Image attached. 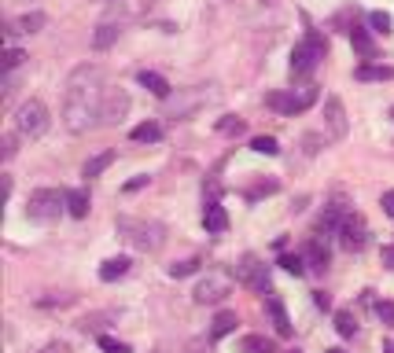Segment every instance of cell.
<instances>
[{
  "label": "cell",
  "instance_id": "cell-19",
  "mask_svg": "<svg viewBox=\"0 0 394 353\" xmlns=\"http://www.w3.org/2000/svg\"><path fill=\"white\" fill-rule=\"evenodd\" d=\"M137 81L147 88L151 96H159V100H166V96L173 93V88H170V81H166L162 74H155V70H140V74H137Z\"/></svg>",
  "mask_w": 394,
  "mask_h": 353
},
{
  "label": "cell",
  "instance_id": "cell-45",
  "mask_svg": "<svg viewBox=\"0 0 394 353\" xmlns=\"http://www.w3.org/2000/svg\"><path fill=\"white\" fill-rule=\"evenodd\" d=\"M383 353H394V342H383Z\"/></svg>",
  "mask_w": 394,
  "mask_h": 353
},
{
  "label": "cell",
  "instance_id": "cell-27",
  "mask_svg": "<svg viewBox=\"0 0 394 353\" xmlns=\"http://www.w3.org/2000/svg\"><path fill=\"white\" fill-rule=\"evenodd\" d=\"M217 132H222V137H239V132L247 129V122L239 118V115H225V118H217V125H214Z\"/></svg>",
  "mask_w": 394,
  "mask_h": 353
},
{
  "label": "cell",
  "instance_id": "cell-39",
  "mask_svg": "<svg viewBox=\"0 0 394 353\" xmlns=\"http://www.w3.org/2000/svg\"><path fill=\"white\" fill-rule=\"evenodd\" d=\"M313 302H317V309H324V313L332 309V295H324V291H313Z\"/></svg>",
  "mask_w": 394,
  "mask_h": 353
},
{
  "label": "cell",
  "instance_id": "cell-1",
  "mask_svg": "<svg viewBox=\"0 0 394 353\" xmlns=\"http://www.w3.org/2000/svg\"><path fill=\"white\" fill-rule=\"evenodd\" d=\"M103 70L96 63H81L71 70L67 85H63V125H67L74 137L89 132L100 125V110H103Z\"/></svg>",
  "mask_w": 394,
  "mask_h": 353
},
{
  "label": "cell",
  "instance_id": "cell-37",
  "mask_svg": "<svg viewBox=\"0 0 394 353\" xmlns=\"http://www.w3.org/2000/svg\"><path fill=\"white\" fill-rule=\"evenodd\" d=\"M276 188H280L276 181H261V184H254V188L247 191V199H251V203H254V199H261V195H273Z\"/></svg>",
  "mask_w": 394,
  "mask_h": 353
},
{
  "label": "cell",
  "instance_id": "cell-21",
  "mask_svg": "<svg viewBox=\"0 0 394 353\" xmlns=\"http://www.w3.org/2000/svg\"><path fill=\"white\" fill-rule=\"evenodd\" d=\"M89 206H93V203H89V191H85V188H71V191H67V214H71V217H78V221L89 217Z\"/></svg>",
  "mask_w": 394,
  "mask_h": 353
},
{
  "label": "cell",
  "instance_id": "cell-7",
  "mask_svg": "<svg viewBox=\"0 0 394 353\" xmlns=\"http://www.w3.org/2000/svg\"><path fill=\"white\" fill-rule=\"evenodd\" d=\"M67 206V191H56V188H37L26 203V217L30 221H41V225H48V221L59 217V210Z\"/></svg>",
  "mask_w": 394,
  "mask_h": 353
},
{
  "label": "cell",
  "instance_id": "cell-46",
  "mask_svg": "<svg viewBox=\"0 0 394 353\" xmlns=\"http://www.w3.org/2000/svg\"><path fill=\"white\" fill-rule=\"evenodd\" d=\"M328 353H346V349H328Z\"/></svg>",
  "mask_w": 394,
  "mask_h": 353
},
{
  "label": "cell",
  "instance_id": "cell-9",
  "mask_svg": "<svg viewBox=\"0 0 394 353\" xmlns=\"http://www.w3.org/2000/svg\"><path fill=\"white\" fill-rule=\"evenodd\" d=\"M368 236H372V232H368V221H365L358 210H350L346 221L339 225V243H343L346 251H354V254H358V251L368 247Z\"/></svg>",
  "mask_w": 394,
  "mask_h": 353
},
{
  "label": "cell",
  "instance_id": "cell-3",
  "mask_svg": "<svg viewBox=\"0 0 394 353\" xmlns=\"http://www.w3.org/2000/svg\"><path fill=\"white\" fill-rule=\"evenodd\" d=\"M217 96H222V88L217 85H192V88H177V96H166L162 100V107H166V118H173V122H188V118H195L203 107H210V103H217Z\"/></svg>",
  "mask_w": 394,
  "mask_h": 353
},
{
  "label": "cell",
  "instance_id": "cell-25",
  "mask_svg": "<svg viewBox=\"0 0 394 353\" xmlns=\"http://www.w3.org/2000/svg\"><path fill=\"white\" fill-rule=\"evenodd\" d=\"M115 159H118V154H115V151H100V154H93V159H89V162H85L81 176H89V181H93V176H100V173H103L107 166H111Z\"/></svg>",
  "mask_w": 394,
  "mask_h": 353
},
{
  "label": "cell",
  "instance_id": "cell-34",
  "mask_svg": "<svg viewBox=\"0 0 394 353\" xmlns=\"http://www.w3.org/2000/svg\"><path fill=\"white\" fill-rule=\"evenodd\" d=\"M23 59H26V52H23V48H8V52H4V59H0V66H4V74H11L15 66H23Z\"/></svg>",
  "mask_w": 394,
  "mask_h": 353
},
{
  "label": "cell",
  "instance_id": "cell-5",
  "mask_svg": "<svg viewBox=\"0 0 394 353\" xmlns=\"http://www.w3.org/2000/svg\"><path fill=\"white\" fill-rule=\"evenodd\" d=\"M48 125H52V118H48V107L41 103V100H26L23 107L15 110V132H19L23 140H37V137H45Z\"/></svg>",
  "mask_w": 394,
  "mask_h": 353
},
{
  "label": "cell",
  "instance_id": "cell-10",
  "mask_svg": "<svg viewBox=\"0 0 394 353\" xmlns=\"http://www.w3.org/2000/svg\"><path fill=\"white\" fill-rule=\"evenodd\" d=\"M232 291V276H225V273H207L199 283H195V302L199 305H214V302H222L225 295Z\"/></svg>",
  "mask_w": 394,
  "mask_h": 353
},
{
  "label": "cell",
  "instance_id": "cell-41",
  "mask_svg": "<svg viewBox=\"0 0 394 353\" xmlns=\"http://www.w3.org/2000/svg\"><path fill=\"white\" fill-rule=\"evenodd\" d=\"M15 140H19V132H8V137H4V159L15 154Z\"/></svg>",
  "mask_w": 394,
  "mask_h": 353
},
{
  "label": "cell",
  "instance_id": "cell-43",
  "mask_svg": "<svg viewBox=\"0 0 394 353\" xmlns=\"http://www.w3.org/2000/svg\"><path fill=\"white\" fill-rule=\"evenodd\" d=\"M383 265H387V269H394V247H383Z\"/></svg>",
  "mask_w": 394,
  "mask_h": 353
},
{
  "label": "cell",
  "instance_id": "cell-49",
  "mask_svg": "<svg viewBox=\"0 0 394 353\" xmlns=\"http://www.w3.org/2000/svg\"><path fill=\"white\" fill-rule=\"evenodd\" d=\"M291 353H302V349H291Z\"/></svg>",
  "mask_w": 394,
  "mask_h": 353
},
{
  "label": "cell",
  "instance_id": "cell-11",
  "mask_svg": "<svg viewBox=\"0 0 394 353\" xmlns=\"http://www.w3.org/2000/svg\"><path fill=\"white\" fill-rule=\"evenodd\" d=\"M346 214H350V203L343 195H336L332 203H328L324 210H321V217H317V236H339V225L346 221Z\"/></svg>",
  "mask_w": 394,
  "mask_h": 353
},
{
  "label": "cell",
  "instance_id": "cell-6",
  "mask_svg": "<svg viewBox=\"0 0 394 353\" xmlns=\"http://www.w3.org/2000/svg\"><path fill=\"white\" fill-rule=\"evenodd\" d=\"M321 100L317 85H302V88H291V93H269L266 96V107L280 110V115H302V110H310L313 103Z\"/></svg>",
  "mask_w": 394,
  "mask_h": 353
},
{
  "label": "cell",
  "instance_id": "cell-36",
  "mask_svg": "<svg viewBox=\"0 0 394 353\" xmlns=\"http://www.w3.org/2000/svg\"><path fill=\"white\" fill-rule=\"evenodd\" d=\"M100 349H103V353H133L125 342H118V339H111V335H100Z\"/></svg>",
  "mask_w": 394,
  "mask_h": 353
},
{
  "label": "cell",
  "instance_id": "cell-30",
  "mask_svg": "<svg viewBox=\"0 0 394 353\" xmlns=\"http://www.w3.org/2000/svg\"><path fill=\"white\" fill-rule=\"evenodd\" d=\"M336 331L343 339H354L358 335V324H354V313H346V309H339L336 313Z\"/></svg>",
  "mask_w": 394,
  "mask_h": 353
},
{
  "label": "cell",
  "instance_id": "cell-24",
  "mask_svg": "<svg viewBox=\"0 0 394 353\" xmlns=\"http://www.w3.org/2000/svg\"><path fill=\"white\" fill-rule=\"evenodd\" d=\"M239 353H276V342L266 335H244L239 339Z\"/></svg>",
  "mask_w": 394,
  "mask_h": 353
},
{
  "label": "cell",
  "instance_id": "cell-15",
  "mask_svg": "<svg viewBox=\"0 0 394 353\" xmlns=\"http://www.w3.org/2000/svg\"><path fill=\"white\" fill-rule=\"evenodd\" d=\"M302 258H306V265H310L313 273H324L328 269V247L321 243V236H313L310 243L302 247Z\"/></svg>",
  "mask_w": 394,
  "mask_h": 353
},
{
  "label": "cell",
  "instance_id": "cell-31",
  "mask_svg": "<svg viewBox=\"0 0 394 353\" xmlns=\"http://www.w3.org/2000/svg\"><path fill=\"white\" fill-rule=\"evenodd\" d=\"M199 265H203L199 258H188V261H173V265H170V276H173V280H181V276H192V273H199Z\"/></svg>",
  "mask_w": 394,
  "mask_h": 353
},
{
  "label": "cell",
  "instance_id": "cell-14",
  "mask_svg": "<svg viewBox=\"0 0 394 353\" xmlns=\"http://www.w3.org/2000/svg\"><path fill=\"white\" fill-rule=\"evenodd\" d=\"M266 313H269V320H273V331L280 339H288L291 335V317H288V309H284V298L276 295V291H269L266 295Z\"/></svg>",
  "mask_w": 394,
  "mask_h": 353
},
{
  "label": "cell",
  "instance_id": "cell-13",
  "mask_svg": "<svg viewBox=\"0 0 394 353\" xmlns=\"http://www.w3.org/2000/svg\"><path fill=\"white\" fill-rule=\"evenodd\" d=\"M324 129H328V137H332V140H343V137H346L350 122H346V107H343L339 96H328V100H324Z\"/></svg>",
  "mask_w": 394,
  "mask_h": 353
},
{
  "label": "cell",
  "instance_id": "cell-12",
  "mask_svg": "<svg viewBox=\"0 0 394 353\" xmlns=\"http://www.w3.org/2000/svg\"><path fill=\"white\" fill-rule=\"evenodd\" d=\"M129 115V93L125 88H107L103 110H100V125H118Z\"/></svg>",
  "mask_w": 394,
  "mask_h": 353
},
{
  "label": "cell",
  "instance_id": "cell-22",
  "mask_svg": "<svg viewBox=\"0 0 394 353\" xmlns=\"http://www.w3.org/2000/svg\"><path fill=\"white\" fill-rule=\"evenodd\" d=\"M236 324H239V317H236V313H229V309H225V313H217V317H214V324H210V342L232 335Z\"/></svg>",
  "mask_w": 394,
  "mask_h": 353
},
{
  "label": "cell",
  "instance_id": "cell-38",
  "mask_svg": "<svg viewBox=\"0 0 394 353\" xmlns=\"http://www.w3.org/2000/svg\"><path fill=\"white\" fill-rule=\"evenodd\" d=\"M380 206H383V214H387V217H394V188H390V191H383Z\"/></svg>",
  "mask_w": 394,
  "mask_h": 353
},
{
  "label": "cell",
  "instance_id": "cell-28",
  "mask_svg": "<svg viewBox=\"0 0 394 353\" xmlns=\"http://www.w3.org/2000/svg\"><path fill=\"white\" fill-rule=\"evenodd\" d=\"M45 11H30V15H23V19H19L15 22V33H37L41 26H45Z\"/></svg>",
  "mask_w": 394,
  "mask_h": 353
},
{
  "label": "cell",
  "instance_id": "cell-8",
  "mask_svg": "<svg viewBox=\"0 0 394 353\" xmlns=\"http://www.w3.org/2000/svg\"><path fill=\"white\" fill-rule=\"evenodd\" d=\"M232 276H236V283L251 287V291L269 295V265L261 261L258 254H244V258H239V261L232 265Z\"/></svg>",
  "mask_w": 394,
  "mask_h": 353
},
{
  "label": "cell",
  "instance_id": "cell-32",
  "mask_svg": "<svg viewBox=\"0 0 394 353\" xmlns=\"http://www.w3.org/2000/svg\"><path fill=\"white\" fill-rule=\"evenodd\" d=\"M368 26L376 30V33H383V37H387V33L394 30V19H390L387 11H368Z\"/></svg>",
  "mask_w": 394,
  "mask_h": 353
},
{
  "label": "cell",
  "instance_id": "cell-2",
  "mask_svg": "<svg viewBox=\"0 0 394 353\" xmlns=\"http://www.w3.org/2000/svg\"><path fill=\"white\" fill-rule=\"evenodd\" d=\"M115 228H118V236L129 243V247L140 251V254H155L162 243H166V228L159 225V221H147V217L118 214L115 217Z\"/></svg>",
  "mask_w": 394,
  "mask_h": 353
},
{
  "label": "cell",
  "instance_id": "cell-40",
  "mask_svg": "<svg viewBox=\"0 0 394 353\" xmlns=\"http://www.w3.org/2000/svg\"><path fill=\"white\" fill-rule=\"evenodd\" d=\"M147 181H151V176H147V173H140V176H133V181L125 184V191H140V188H144Z\"/></svg>",
  "mask_w": 394,
  "mask_h": 353
},
{
  "label": "cell",
  "instance_id": "cell-4",
  "mask_svg": "<svg viewBox=\"0 0 394 353\" xmlns=\"http://www.w3.org/2000/svg\"><path fill=\"white\" fill-rule=\"evenodd\" d=\"M324 56H328V37H324L321 30H306V37L291 48V78H295V81L310 78L317 66H321Z\"/></svg>",
  "mask_w": 394,
  "mask_h": 353
},
{
  "label": "cell",
  "instance_id": "cell-23",
  "mask_svg": "<svg viewBox=\"0 0 394 353\" xmlns=\"http://www.w3.org/2000/svg\"><path fill=\"white\" fill-rule=\"evenodd\" d=\"M129 273V258H107L103 265H100V280L103 283H115V280H122Z\"/></svg>",
  "mask_w": 394,
  "mask_h": 353
},
{
  "label": "cell",
  "instance_id": "cell-29",
  "mask_svg": "<svg viewBox=\"0 0 394 353\" xmlns=\"http://www.w3.org/2000/svg\"><path fill=\"white\" fill-rule=\"evenodd\" d=\"M276 265H280L284 273H291V276H302L306 269H310V265H306V258H302V254H280V258H276Z\"/></svg>",
  "mask_w": 394,
  "mask_h": 353
},
{
  "label": "cell",
  "instance_id": "cell-35",
  "mask_svg": "<svg viewBox=\"0 0 394 353\" xmlns=\"http://www.w3.org/2000/svg\"><path fill=\"white\" fill-rule=\"evenodd\" d=\"M376 317L383 320V327H390V331H394V302H387V298H383V302H376Z\"/></svg>",
  "mask_w": 394,
  "mask_h": 353
},
{
  "label": "cell",
  "instance_id": "cell-17",
  "mask_svg": "<svg viewBox=\"0 0 394 353\" xmlns=\"http://www.w3.org/2000/svg\"><path fill=\"white\" fill-rule=\"evenodd\" d=\"M203 225H207V232H225V228H229V214H225V206L217 203V199H210V203H207Z\"/></svg>",
  "mask_w": 394,
  "mask_h": 353
},
{
  "label": "cell",
  "instance_id": "cell-48",
  "mask_svg": "<svg viewBox=\"0 0 394 353\" xmlns=\"http://www.w3.org/2000/svg\"><path fill=\"white\" fill-rule=\"evenodd\" d=\"M390 118H394V107H390Z\"/></svg>",
  "mask_w": 394,
  "mask_h": 353
},
{
  "label": "cell",
  "instance_id": "cell-26",
  "mask_svg": "<svg viewBox=\"0 0 394 353\" xmlns=\"http://www.w3.org/2000/svg\"><path fill=\"white\" fill-rule=\"evenodd\" d=\"M129 137H133L137 144H155V140H162V125L159 122H140Z\"/></svg>",
  "mask_w": 394,
  "mask_h": 353
},
{
  "label": "cell",
  "instance_id": "cell-20",
  "mask_svg": "<svg viewBox=\"0 0 394 353\" xmlns=\"http://www.w3.org/2000/svg\"><path fill=\"white\" fill-rule=\"evenodd\" d=\"M350 44H354V52L361 56V59H376V44H372V37L365 33V26H350Z\"/></svg>",
  "mask_w": 394,
  "mask_h": 353
},
{
  "label": "cell",
  "instance_id": "cell-33",
  "mask_svg": "<svg viewBox=\"0 0 394 353\" xmlns=\"http://www.w3.org/2000/svg\"><path fill=\"white\" fill-rule=\"evenodd\" d=\"M251 151L254 154H280V144H276V137H254Z\"/></svg>",
  "mask_w": 394,
  "mask_h": 353
},
{
  "label": "cell",
  "instance_id": "cell-47",
  "mask_svg": "<svg viewBox=\"0 0 394 353\" xmlns=\"http://www.w3.org/2000/svg\"><path fill=\"white\" fill-rule=\"evenodd\" d=\"M151 353H166V349H151Z\"/></svg>",
  "mask_w": 394,
  "mask_h": 353
},
{
  "label": "cell",
  "instance_id": "cell-16",
  "mask_svg": "<svg viewBox=\"0 0 394 353\" xmlns=\"http://www.w3.org/2000/svg\"><path fill=\"white\" fill-rule=\"evenodd\" d=\"M118 33H122V22H115V19H103L100 26H96V33H93V48H96V52L111 48V44L118 41Z\"/></svg>",
  "mask_w": 394,
  "mask_h": 353
},
{
  "label": "cell",
  "instance_id": "cell-42",
  "mask_svg": "<svg viewBox=\"0 0 394 353\" xmlns=\"http://www.w3.org/2000/svg\"><path fill=\"white\" fill-rule=\"evenodd\" d=\"M59 302H63V305H71V302H74V295H63ZM37 305H56V298H41Z\"/></svg>",
  "mask_w": 394,
  "mask_h": 353
},
{
  "label": "cell",
  "instance_id": "cell-18",
  "mask_svg": "<svg viewBox=\"0 0 394 353\" xmlns=\"http://www.w3.org/2000/svg\"><path fill=\"white\" fill-rule=\"evenodd\" d=\"M358 81H394V66L387 63H361L358 70H354Z\"/></svg>",
  "mask_w": 394,
  "mask_h": 353
},
{
  "label": "cell",
  "instance_id": "cell-44",
  "mask_svg": "<svg viewBox=\"0 0 394 353\" xmlns=\"http://www.w3.org/2000/svg\"><path fill=\"white\" fill-rule=\"evenodd\" d=\"M45 353H67V346H63V342H52V346H48Z\"/></svg>",
  "mask_w": 394,
  "mask_h": 353
}]
</instances>
